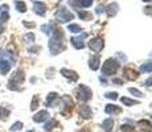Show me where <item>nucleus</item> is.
I'll list each match as a JSON object with an SVG mask.
<instances>
[{"label":"nucleus","instance_id":"nucleus-2","mask_svg":"<svg viewBox=\"0 0 152 132\" xmlns=\"http://www.w3.org/2000/svg\"><path fill=\"white\" fill-rule=\"evenodd\" d=\"M23 79H24V74H23V71H17L16 74L11 78L10 83H8V89L17 90V86H19V85L23 82Z\"/></svg>","mask_w":152,"mask_h":132},{"label":"nucleus","instance_id":"nucleus-25","mask_svg":"<svg viewBox=\"0 0 152 132\" xmlns=\"http://www.w3.org/2000/svg\"><path fill=\"white\" fill-rule=\"evenodd\" d=\"M24 39L28 40V41H31V42H33V41H34V34L33 33H28V34H25V36H24Z\"/></svg>","mask_w":152,"mask_h":132},{"label":"nucleus","instance_id":"nucleus-26","mask_svg":"<svg viewBox=\"0 0 152 132\" xmlns=\"http://www.w3.org/2000/svg\"><path fill=\"white\" fill-rule=\"evenodd\" d=\"M80 17L81 19H89V17H91L89 13H86V12H80Z\"/></svg>","mask_w":152,"mask_h":132},{"label":"nucleus","instance_id":"nucleus-32","mask_svg":"<svg viewBox=\"0 0 152 132\" xmlns=\"http://www.w3.org/2000/svg\"><path fill=\"white\" fill-rule=\"evenodd\" d=\"M29 132H33V131H29Z\"/></svg>","mask_w":152,"mask_h":132},{"label":"nucleus","instance_id":"nucleus-12","mask_svg":"<svg viewBox=\"0 0 152 132\" xmlns=\"http://www.w3.org/2000/svg\"><path fill=\"white\" fill-rule=\"evenodd\" d=\"M106 112H107V114H118V112H121V108L116 107V106L109 104V106L106 107Z\"/></svg>","mask_w":152,"mask_h":132},{"label":"nucleus","instance_id":"nucleus-7","mask_svg":"<svg viewBox=\"0 0 152 132\" xmlns=\"http://www.w3.org/2000/svg\"><path fill=\"white\" fill-rule=\"evenodd\" d=\"M33 9H34V12H36L37 15H40V16H44L45 15V5L42 4V3H40V1H36L34 3V5H33Z\"/></svg>","mask_w":152,"mask_h":132},{"label":"nucleus","instance_id":"nucleus-14","mask_svg":"<svg viewBox=\"0 0 152 132\" xmlns=\"http://www.w3.org/2000/svg\"><path fill=\"white\" fill-rule=\"evenodd\" d=\"M15 5H16V9L19 11V12H25V11H27V5L23 1H16Z\"/></svg>","mask_w":152,"mask_h":132},{"label":"nucleus","instance_id":"nucleus-9","mask_svg":"<svg viewBox=\"0 0 152 132\" xmlns=\"http://www.w3.org/2000/svg\"><path fill=\"white\" fill-rule=\"evenodd\" d=\"M80 114L83 118H90V116H91V110H90L89 106H82L80 110Z\"/></svg>","mask_w":152,"mask_h":132},{"label":"nucleus","instance_id":"nucleus-3","mask_svg":"<svg viewBox=\"0 0 152 132\" xmlns=\"http://www.w3.org/2000/svg\"><path fill=\"white\" fill-rule=\"evenodd\" d=\"M57 19L60 20L61 23H65V21H69V20L73 19V13L66 11L65 8H61L60 11L57 12Z\"/></svg>","mask_w":152,"mask_h":132},{"label":"nucleus","instance_id":"nucleus-21","mask_svg":"<svg viewBox=\"0 0 152 132\" xmlns=\"http://www.w3.org/2000/svg\"><path fill=\"white\" fill-rule=\"evenodd\" d=\"M21 127H23V124H21L20 122H17V123H15L12 127H11V131H12V132H13V131H19Z\"/></svg>","mask_w":152,"mask_h":132},{"label":"nucleus","instance_id":"nucleus-20","mask_svg":"<svg viewBox=\"0 0 152 132\" xmlns=\"http://www.w3.org/2000/svg\"><path fill=\"white\" fill-rule=\"evenodd\" d=\"M69 31H72V32H74V33H78V32H81V28L78 25H69Z\"/></svg>","mask_w":152,"mask_h":132},{"label":"nucleus","instance_id":"nucleus-15","mask_svg":"<svg viewBox=\"0 0 152 132\" xmlns=\"http://www.w3.org/2000/svg\"><path fill=\"white\" fill-rule=\"evenodd\" d=\"M62 74L65 75V77H72V79H73V81H75V79L78 78L75 73H73V71H69V70H65V69L62 70Z\"/></svg>","mask_w":152,"mask_h":132},{"label":"nucleus","instance_id":"nucleus-5","mask_svg":"<svg viewBox=\"0 0 152 132\" xmlns=\"http://www.w3.org/2000/svg\"><path fill=\"white\" fill-rule=\"evenodd\" d=\"M90 49L94 52H99L102 48H103V40L101 39V37H98V39H94L90 41Z\"/></svg>","mask_w":152,"mask_h":132},{"label":"nucleus","instance_id":"nucleus-24","mask_svg":"<svg viewBox=\"0 0 152 132\" xmlns=\"http://www.w3.org/2000/svg\"><path fill=\"white\" fill-rule=\"evenodd\" d=\"M54 124H56L54 120H50V122H48V123H46V125H45V130H46V131H50L52 128H53Z\"/></svg>","mask_w":152,"mask_h":132},{"label":"nucleus","instance_id":"nucleus-6","mask_svg":"<svg viewBox=\"0 0 152 132\" xmlns=\"http://www.w3.org/2000/svg\"><path fill=\"white\" fill-rule=\"evenodd\" d=\"M49 116V114H48V111H45V110H42V111H40V112H37L36 115L33 116V120L34 122H37V123H41L44 122L46 118Z\"/></svg>","mask_w":152,"mask_h":132},{"label":"nucleus","instance_id":"nucleus-22","mask_svg":"<svg viewBox=\"0 0 152 132\" xmlns=\"http://www.w3.org/2000/svg\"><path fill=\"white\" fill-rule=\"evenodd\" d=\"M122 132H135V131H134V127H131V125H122Z\"/></svg>","mask_w":152,"mask_h":132},{"label":"nucleus","instance_id":"nucleus-4","mask_svg":"<svg viewBox=\"0 0 152 132\" xmlns=\"http://www.w3.org/2000/svg\"><path fill=\"white\" fill-rule=\"evenodd\" d=\"M78 98H80V101H82V102L89 101V99L91 98V91H90L89 87L81 86L80 87V91H78Z\"/></svg>","mask_w":152,"mask_h":132},{"label":"nucleus","instance_id":"nucleus-11","mask_svg":"<svg viewBox=\"0 0 152 132\" xmlns=\"http://www.w3.org/2000/svg\"><path fill=\"white\" fill-rule=\"evenodd\" d=\"M98 66H99V57L98 55L91 57V60H90V67H91L93 70H97Z\"/></svg>","mask_w":152,"mask_h":132},{"label":"nucleus","instance_id":"nucleus-1","mask_svg":"<svg viewBox=\"0 0 152 132\" xmlns=\"http://www.w3.org/2000/svg\"><path fill=\"white\" fill-rule=\"evenodd\" d=\"M116 69H118V62L114 60H107L106 62H104V65L102 66V71L106 75L114 74V73L116 71Z\"/></svg>","mask_w":152,"mask_h":132},{"label":"nucleus","instance_id":"nucleus-8","mask_svg":"<svg viewBox=\"0 0 152 132\" xmlns=\"http://www.w3.org/2000/svg\"><path fill=\"white\" fill-rule=\"evenodd\" d=\"M10 69H11V63L5 60H1V62H0V71H1L3 74H7V73L10 71Z\"/></svg>","mask_w":152,"mask_h":132},{"label":"nucleus","instance_id":"nucleus-10","mask_svg":"<svg viewBox=\"0 0 152 132\" xmlns=\"http://www.w3.org/2000/svg\"><path fill=\"white\" fill-rule=\"evenodd\" d=\"M113 125H114L113 120H111V119H106L103 122V124H102V127H103L104 132H111V130H113Z\"/></svg>","mask_w":152,"mask_h":132},{"label":"nucleus","instance_id":"nucleus-18","mask_svg":"<svg viewBox=\"0 0 152 132\" xmlns=\"http://www.w3.org/2000/svg\"><path fill=\"white\" fill-rule=\"evenodd\" d=\"M122 103H124V104H127V106H132V104H136L138 102L131 101V99H128V98H122Z\"/></svg>","mask_w":152,"mask_h":132},{"label":"nucleus","instance_id":"nucleus-29","mask_svg":"<svg viewBox=\"0 0 152 132\" xmlns=\"http://www.w3.org/2000/svg\"><path fill=\"white\" fill-rule=\"evenodd\" d=\"M144 12H145V13H152V7H147V8L144 9Z\"/></svg>","mask_w":152,"mask_h":132},{"label":"nucleus","instance_id":"nucleus-28","mask_svg":"<svg viewBox=\"0 0 152 132\" xmlns=\"http://www.w3.org/2000/svg\"><path fill=\"white\" fill-rule=\"evenodd\" d=\"M130 91L132 94H136V96H142V93H140L139 90H136V89H130Z\"/></svg>","mask_w":152,"mask_h":132},{"label":"nucleus","instance_id":"nucleus-31","mask_svg":"<svg viewBox=\"0 0 152 132\" xmlns=\"http://www.w3.org/2000/svg\"><path fill=\"white\" fill-rule=\"evenodd\" d=\"M144 1H151V0H144Z\"/></svg>","mask_w":152,"mask_h":132},{"label":"nucleus","instance_id":"nucleus-13","mask_svg":"<svg viewBox=\"0 0 152 132\" xmlns=\"http://www.w3.org/2000/svg\"><path fill=\"white\" fill-rule=\"evenodd\" d=\"M72 44H73V45H74L77 49L83 48V42H82V39H81V37H80V39H75V37H74V39H72Z\"/></svg>","mask_w":152,"mask_h":132},{"label":"nucleus","instance_id":"nucleus-16","mask_svg":"<svg viewBox=\"0 0 152 132\" xmlns=\"http://www.w3.org/2000/svg\"><path fill=\"white\" fill-rule=\"evenodd\" d=\"M8 115H10V111L5 110L4 107L0 108V118H1V119H7V118H8Z\"/></svg>","mask_w":152,"mask_h":132},{"label":"nucleus","instance_id":"nucleus-19","mask_svg":"<svg viewBox=\"0 0 152 132\" xmlns=\"http://www.w3.org/2000/svg\"><path fill=\"white\" fill-rule=\"evenodd\" d=\"M151 70H152V63H144L142 66V71H144V73L151 71Z\"/></svg>","mask_w":152,"mask_h":132},{"label":"nucleus","instance_id":"nucleus-23","mask_svg":"<svg viewBox=\"0 0 152 132\" xmlns=\"http://www.w3.org/2000/svg\"><path fill=\"white\" fill-rule=\"evenodd\" d=\"M37 104H39V98H37V96H34L33 101H32L31 108H32V110H36V108H37Z\"/></svg>","mask_w":152,"mask_h":132},{"label":"nucleus","instance_id":"nucleus-30","mask_svg":"<svg viewBox=\"0 0 152 132\" xmlns=\"http://www.w3.org/2000/svg\"><path fill=\"white\" fill-rule=\"evenodd\" d=\"M1 32H3V26L0 25V33H1Z\"/></svg>","mask_w":152,"mask_h":132},{"label":"nucleus","instance_id":"nucleus-17","mask_svg":"<svg viewBox=\"0 0 152 132\" xmlns=\"http://www.w3.org/2000/svg\"><path fill=\"white\" fill-rule=\"evenodd\" d=\"M75 3H78L81 7H89V5H91L93 0H78V1H75Z\"/></svg>","mask_w":152,"mask_h":132},{"label":"nucleus","instance_id":"nucleus-27","mask_svg":"<svg viewBox=\"0 0 152 132\" xmlns=\"http://www.w3.org/2000/svg\"><path fill=\"white\" fill-rule=\"evenodd\" d=\"M106 96L110 99H116V93H109V94H106Z\"/></svg>","mask_w":152,"mask_h":132}]
</instances>
